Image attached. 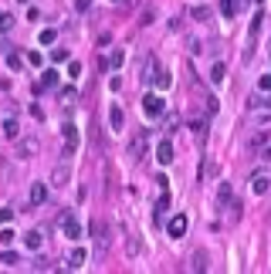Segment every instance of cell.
I'll return each instance as SVG.
<instances>
[{"instance_id":"cell-1","label":"cell","mask_w":271,"mask_h":274,"mask_svg":"<svg viewBox=\"0 0 271 274\" xmlns=\"http://www.w3.org/2000/svg\"><path fill=\"white\" fill-rule=\"evenodd\" d=\"M38 152H41V139L38 136L17 139V156H20V159H31V156H38Z\"/></svg>"},{"instance_id":"cell-2","label":"cell","mask_w":271,"mask_h":274,"mask_svg":"<svg viewBox=\"0 0 271 274\" xmlns=\"http://www.w3.org/2000/svg\"><path fill=\"white\" fill-rule=\"evenodd\" d=\"M142 112H146V119H159V115L166 112V102H163L159 95H146V98H142Z\"/></svg>"},{"instance_id":"cell-3","label":"cell","mask_w":271,"mask_h":274,"mask_svg":"<svg viewBox=\"0 0 271 274\" xmlns=\"http://www.w3.org/2000/svg\"><path fill=\"white\" fill-rule=\"evenodd\" d=\"M146 146H149V132H146V129L133 132V142H129V156H133V159H142V156H146Z\"/></svg>"},{"instance_id":"cell-4","label":"cell","mask_w":271,"mask_h":274,"mask_svg":"<svg viewBox=\"0 0 271 274\" xmlns=\"http://www.w3.org/2000/svg\"><path fill=\"white\" fill-rule=\"evenodd\" d=\"M92 237H95V254H105V247H109V230H105L102 220H92Z\"/></svg>"},{"instance_id":"cell-5","label":"cell","mask_w":271,"mask_h":274,"mask_svg":"<svg viewBox=\"0 0 271 274\" xmlns=\"http://www.w3.org/2000/svg\"><path fill=\"white\" fill-rule=\"evenodd\" d=\"M166 234H170L173 240H180V237L187 234V213H176V217L166 223Z\"/></svg>"},{"instance_id":"cell-6","label":"cell","mask_w":271,"mask_h":274,"mask_svg":"<svg viewBox=\"0 0 271 274\" xmlns=\"http://www.w3.org/2000/svg\"><path fill=\"white\" fill-rule=\"evenodd\" d=\"M61 230H65L68 240H78V237H81V227H78L75 213H61Z\"/></svg>"},{"instance_id":"cell-7","label":"cell","mask_w":271,"mask_h":274,"mask_svg":"<svg viewBox=\"0 0 271 274\" xmlns=\"http://www.w3.org/2000/svg\"><path fill=\"white\" fill-rule=\"evenodd\" d=\"M85 257H88V251H85V247H71V251H68L65 268H68V271H78V268L85 264Z\"/></svg>"},{"instance_id":"cell-8","label":"cell","mask_w":271,"mask_h":274,"mask_svg":"<svg viewBox=\"0 0 271 274\" xmlns=\"http://www.w3.org/2000/svg\"><path fill=\"white\" fill-rule=\"evenodd\" d=\"M61 132H65V156H71V152L78 149V126H71V122H68Z\"/></svg>"},{"instance_id":"cell-9","label":"cell","mask_w":271,"mask_h":274,"mask_svg":"<svg viewBox=\"0 0 271 274\" xmlns=\"http://www.w3.org/2000/svg\"><path fill=\"white\" fill-rule=\"evenodd\" d=\"M156 159H159V166H170V163H173V142H170V139H163V142L156 146Z\"/></svg>"},{"instance_id":"cell-10","label":"cell","mask_w":271,"mask_h":274,"mask_svg":"<svg viewBox=\"0 0 271 274\" xmlns=\"http://www.w3.org/2000/svg\"><path fill=\"white\" fill-rule=\"evenodd\" d=\"M68 176H71L68 163H58V166L51 169V186H68Z\"/></svg>"},{"instance_id":"cell-11","label":"cell","mask_w":271,"mask_h":274,"mask_svg":"<svg viewBox=\"0 0 271 274\" xmlns=\"http://www.w3.org/2000/svg\"><path fill=\"white\" fill-rule=\"evenodd\" d=\"M109 126H112V132H122V126H126V112H122L119 105L109 109Z\"/></svg>"},{"instance_id":"cell-12","label":"cell","mask_w":271,"mask_h":274,"mask_svg":"<svg viewBox=\"0 0 271 274\" xmlns=\"http://www.w3.org/2000/svg\"><path fill=\"white\" fill-rule=\"evenodd\" d=\"M251 190H254L258 197H265V193L271 190V180H268V176H261V173H254V176H251Z\"/></svg>"},{"instance_id":"cell-13","label":"cell","mask_w":271,"mask_h":274,"mask_svg":"<svg viewBox=\"0 0 271 274\" xmlns=\"http://www.w3.org/2000/svg\"><path fill=\"white\" fill-rule=\"evenodd\" d=\"M48 200V183H34L31 186V206H41Z\"/></svg>"},{"instance_id":"cell-14","label":"cell","mask_w":271,"mask_h":274,"mask_svg":"<svg viewBox=\"0 0 271 274\" xmlns=\"http://www.w3.org/2000/svg\"><path fill=\"white\" fill-rule=\"evenodd\" d=\"M24 244H27L31 251H41V244H44V230H31V234L24 237Z\"/></svg>"},{"instance_id":"cell-15","label":"cell","mask_w":271,"mask_h":274,"mask_svg":"<svg viewBox=\"0 0 271 274\" xmlns=\"http://www.w3.org/2000/svg\"><path fill=\"white\" fill-rule=\"evenodd\" d=\"M156 74H159V65H156V58H149V61H146V68H142V81H149V85H153V81H156Z\"/></svg>"},{"instance_id":"cell-16","label":"cell","mask_w":271,"mask_h":274,"mask_svg":"<svg viewBox=\"0 0 271 274\" xmlns=\"http://www.w3.org/2000/svg\"><path fill=\"white\" fill-rule=\"evenodd\" d=\"M3 136L7 139H20V122H17V119H7V122H3Z\"/></svg>"},{"instance_id":"cell-17","label":"cell","mask_w":271,"mask_h":274,"mask_svg":"<svg viewBox=\"0 0 271 274\" xmlns=\"http://www.w3.org/2000/svg\"><path fill=\"white\" fill-rule=\"evenodd\" d=\"M237 10H241V7H237V0H220V14H224L227 20H231V17H237Z\"/></svg>"},{"instance_id":"cell-18","label":"cell","mask_w":271,"mask_h":274,"mask_svg":"<svg viewBox=\"0 0 271 274\" xmlns=\"http://www.w3.org/2000/svg\"><path fill=\"white\" fill-rule=\"evenodd\" d=\"M190 271H207V254H203V251H197V254L190 257Z\"/></svg>"},{"instance_id":"cell-19","label":"cell","mask_w":271,"mask_h":274,"mask_svg":"<svg viewBox=\"0 0 271 274\" xmlns=\"http://www.w3.org/2000/svg\"><path fill=\"white\" fill-rule=\"evenodd\" d=\"M58 78H61V74H58V71H44V74H41V81H38V85H41V88H55V85H58Z\"/></svg>"},{"instance_id":"cell-20","label":"cell","mask_w":271,"mask_h":274,"mask_svg":"<svg viewBox=\"0 0 271 274\" xmlns=\"http://www.w3.org/2000/svg\"><path fill=\"white\" fill-rule=\"evenodd\" d=\"M126 65V51H112L109 55V68H122Z\"/></svg>"},{"instance_id":"cell-21","label":"cell","mask_w":271,"mask_h":274,"mask_svg":"<svg viewBox=\"0 0 271 274\" xmlns=\"http://www.w3.org/2000/svg\"><path fill=\"white\" fill-rule=\"evenodd\" d=\"M224 65H220V61H213V68H210V81H213V85H217V81H224Z\"/></svg>"},{"instance_id":"cell-22","label":"cell","mask_w":271,"mask_h":274,"mask_svg":"<svg viewBox=\"0 0 271 274\" xmlns=\"http://www.w3.org/2000/svg\"><path fill=\"white\" fill-rule=\"evenodd\" d=\"M55 37H58V31H55V27H44L38 41H41V44H55Z\"/></svg>"},{"instance_id":"cell-23","label":"cell","mask_w":271,"mask_h":274,"mask_svg":"<svg viewBox=\"0 0 271 274\" xmlns=\"http://www.w3.org/2000/svg\"><path fill=\"white\" fill-rule=\"evenodd\" d=\"M166 206H170V193H166V190H163V197H159V200H156V220H159V217H163V210H166Z\"/></svg>"},{"instance_id":"cell-24","label":"cell","mask_w":271,"mask_h":274,"mask_svg":"<svg viewBox=\"0 0 271 274\" xmlns=\"http://www.w3.org/2000/svg\"><path fill=\"white\" fill-rule=\"evenodd\" d=\"M268 139H271V132H258V136L251 139V149H261V146H265Z\"/></svg>"},{"instance_id":"cell-25","label":"cell","mask_w":271,"mask_h":274,"mask_svg":"<svg viewBox=\"0 0 271 274\" xmlns=\"http://www.w3.org/2000/svg\"><path fill=\"white\" fill-rule=\"evenodd\" d=\"M194 20H210V7H194Z\"/></svg>"},{"instance_id":"cell-26","label":"cell","mask_w":271,"mask_h":274,"mask_svg":"<svg viewBox=\"0 0 271 274\" xmlns=\"http://www.w3.org/2000/svg\"><path fill=\"white\" fill-rule=\"evenodd\" d=\"M126 254H129V257H136V254H139V240H136V237H129V240H126Z\"/></svg>"},{"instance_id":"cell-27","label":"cell","mask_w":271,"mask_h":274,"mask_svg":"<svg viewBox=\"0 0 271 274\" xmlns=\"http://www.w3.org/2000/svg\"><path fill=\"white\" fill-rule=\"evenodd\" d=\"M0 261L3 264H17V251H0Z\"/></svg>"},{"instance_id":"cell-28","label":"cell","mask_w":271,"mask_h":274,"mask_svg":"<svg viewBox=\"0 0 271 274\" xmlns=\"http://www.w3.org/2000/svg\"><path fill=\"white\" fill-rule=\"evenodd\" d=\"M153 85H159V88H170V74L159 68V74H156V81H153Z\"/></svg>"},{"instance_id":"cell-29","label":"cell","mask_w":271,"mask_h":274,"mask_svg":"<svg viewBox=\"0 0 271 274\" xmlns=\"http://www.w3.org/2000/svg\"><path fill=\"white\" fill-rule=\"evenodd\" d=\"M20 65H24V61H20L17 55H7V68L10 71H20Z\"/></svg>"},{"instance_id":"cell-30","label":"cell","mask_w":271,"mask_h":274,"mask_svg":"<svg viewBox=\"0 0 271 274\" xmlns=\"http://www.w3.org/2000/svg\"><path fill=\"white\" fill-rule=\"evenodd\" d=\"M51 61H68V51L65 48H55V51H51Z\"/></svg>"},{"instance_id":"cell-31","label":"cell","mask_w":271,"mask_h":274,"mask_svg":"<svg viewBox=\"0 0 271 274\" xmlns=\"http://www.w3.org/2000/svg\"><path fill=\"white\" fill-rule=\"evenodd\" d=\"M203 176H217V166L213 163H207V166H200V180Z\"/></svg>"},{"instance_id":"cell-32","label":"cell","mask_w":271,"mask_h":274,"mask_svg":"<svg viewBox=\"0 0 271 274\" xmlns=\"http://www.w3.org/2000/svg\"><path fill=\"white\" fill-rule=\"evenodd\" d=\"M10 220H14V210L3 206V210H0V223H10Z\"/></svg>"},{"instance_id":"cell-33","label":"cell","mask_w":271,"mask_h":274,"mask_svg":"<svg viewBox=\"0 0 271 274\" xmlns=\"http://www.w3.org/2000/svg\"><path fill=\"white\" fill-rule=\"evenodd\" d=\"M61 98H65L68 105H71V102H75V98H78V91H75V88H65V91H61Z\"/></svg>"},{"instance_id":"cell-34","label":"cell","mask_w":271,"mask_h":274,"mask_svg":"<svg viewBox=\"0 0 271 274\" xmlns=\"http://www.w3.org/2000/svg\"><path fill=\"white\" fill-rule=\"evenodd\" d=\"M258 88H261V91H271V74H265V78H258Z\"/></svg>"},{"instance_id":"cell-35","label":"cell","mask_w":271,"mask_h":274,"mask_svg":"<svg viewBox=\"0 0 271 274\" xmlns=\"http://www.w3.org/2000/svg\"><path fill=\"white\" fill-rule=\"evenodd\" d=\"M68 74H71V78H78V74H81V65H78V61H71V65H68Z\"/></svg>"},{"instance_id":"cell-36","label":"cell","mask_w":271,"mask_h":274,"mask_svg":"<svg viewBox=\"0 0 271 274\" xmlns=\"http://www.w3.org/2000/svg\"><path fill=\"white\" fill-rule=\"evenodd\" d=\"M27 61H31V65H41L44 58H41V51H31V55H27Z\"/></svg>"},{"instance_id":"cell-37","label":"cell","mask_w":271,"mask_h":274,"mask_svg":"<svg viewBox=\"0 0 271 274\" xmlns=\"http://www.w3.org/2000/svg\"><path fill=\"white\" fill-rule=\"evenodd\" d=\"M31 115H34V119L41 122V119H44V109H41V105H31Z\"/></svg>"},{"instance_id":"cell-38","label":"cell","mask_w":271,"mask_h":274,"mask_svg":"<svg viewBox=\"0 0 271 274\" xmlns=\"http://www.w3.org/2000/svg\"><path fill=\"white\" fill-rule=\"evenodd\" d=\"M0 244H14V234L10 230H0Z\"/></svg>"},{"instance_id":"cell-39","label":"cell","mask_w":271,"mask_h":274,"mask_svg":"<svg viewBox=\"0 0 271 274\" xmlns=\"http://www.w3.org/2000/svg\"><path fill=\"white\" fill-rule=\"evenodd\" d=\"M261 159H271V139L265 142V146H261Z\"/></svg>"},{"instance_id":"cell-40","label":"cell","mask_w":271,"mask_h":274,"mask_svg":"<svg viewBox=\"0 0 271 274\" xmlns=\"http://www.w3.org/2000/svg\"><path fill=\"white\" fill-rule=\"evenodd\" d=\"M75 7H78V10H88V7H92V0H75Z\"/></svg>"},{"instance_id":"cell-41","label":"cell","mask_w":271,"mask_h":274,"mask_svg":"<svg viewBox=\"0 0 271 274\" xmlns=\"http://www.w3.org/2000/svg\"><path fill=\"white\" fill-rule=\"evenodd\" d=\"M17 3H27V0H17Z\"/></svg>"},{"instance_id":"cell-42","label":"cell","mask_w":271,"mask_h":274,"mask_svg":"<svg viewBox=\"0 0 271 274\" xmlns=\"http://www.w3.org/2000/svg\"><path fill=\"white\" fill-rule=\"evenodd\" d=\"M268 105H271V98H268Z\"/></svg>"}]
</instances>
